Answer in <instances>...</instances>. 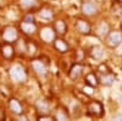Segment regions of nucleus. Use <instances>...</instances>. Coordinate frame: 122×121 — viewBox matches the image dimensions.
<instances>
[{"mask_svg": "<svg viewBox=\"0 0 122 121\" xmlns=\"http://www.w3.org/2000/svg\"><path fill=\"white\" fill-rule=\"evenodd\" d=\"M106 45L110 48H117L122 43V32L120 31H110L105 37Z\"/></svg>", "mask_w": 122, "mask_h": 121, "instance_id": "f257e3e1", "label": "nucleus"}, {"mask_svg": "<svg viewBox=\"0 0 122 121\" xmlns=\"http://www.w3.org/2000/svg\"><path fill=\"white\" fill-rule=\"evenodd\" d=\"M10 76H11L12 79L17 81V82H23L27 77L25 68L21 65H14L10 68Z\"/></svg>", "mask_w": 122, "mask_h": 121, "instance_id": "f03ea898", "label": "nucleus"}, {"mask_svg": "<svg viewBox=\"0 0 122 121\" xmlns=\"http://www.w3.org/2000/svg\"><path fill=\"white\" fill-rule=\"evenodd\" d=\"M87 113L90 115V116H95V117H100L103 116V113H104V106L100 102L95 100V102H92L88 104V108H87Z\"/></svg>", "mask_w": 122, "mask_h": 121, "instance_id": "7ed1b4c3", "label": "nucleus"}, {"mask_svg": "<svg viewBox=\"0 0 122 121\" xmlns=\"http://www.w3.org/2000/svg\"><path fill=\"white\" fill-rule=\"evenodd\" d=\"M3 38H4L5 42H7V43L15 42V40L17 39V31H16V28L15 27H11V26L4 28V31H3Z\"/></svg>", "mask_w": 122, "mask_h": 121, "instance_id": "20e7f679", "label": "nucleus"}, {"mask_svg": "<svg viewBox=\"0 0 122 121\" xmlns=\"http://www.w3.org/2000/svg\"><path fill=\"white\" fill-rule=\"evenodd\" d=\"M30 65H32V68L36 71V74H38L40 76H44L48 72V67L42 60H33Z\"/></svg>", "mask_w": 122, "mask_h": 121, "instance_id": "39448f33", "label": "nucleus"}, {"mask_svg": "<svg viewBox=\"0 0 122 121\" xmlns=\"http://www.w3.org/2000/svg\"><path fill=\"white\" fill-rule=\"evenodd\" d=\"M76 28H77V31L82 34H89L90 31H92V26L89 25L88 21H86V20H77Z\"/></svg>", "mask_w": 122, "mask_h": 121, "instance_id": "423d86ee", "label": "nucleus"}, {"mask_svg": "<svg viewBox=\"0 0 122 121\" xmlns=\"http://www.w3.org/2000/svg\"><path fill=\"white\" fill-rule=\"evenodd\" d=\"M82 14L86 15V16H92L97 12V5L93 3V1H86L82 4Z\"/></svg>", "mask_w": 122, "mask_h": 121, "instance_id": "0eeeda50", "label": "nucleus"}, {"mask_svg": "<svg viewBox=\"0 0 122 121\" xmlns=\"http://www.w3.org/2000/svg\"><path fill=\"white\" fill-rule=\"evenodd\" d=\"M54 48L57 50L59 53H61V54L67 53V52H68V49H70L67 42H66V40H64V39H61V38H56V39H54Z\"/></svg>", "mask_w": 122, "mask_h": 121, "instance_id": "6e6552de", "label": "nucleus"}, {"mask_svg": "<svg viewBox=\"0 0 122 121\" xmlns=\"http://www.w3.org/2000/svg\"><path fill=\"white\" fill-rule=\"evenodd\" d=\"M40 38H42L44 42L49 43V42H54L55 39V31H53L51 28L49 27H45L42 29V32H40Z\"/></svg>", "mask_w": 122, "mask_h": 121, "instance_id": "1a4fd4ad", "label": "nucleus"}, {"mask_svg": "<svg viewBox=\"0 0 122 121\" xmlns=\"http://www.w3.org/2000/svg\"><path fill=\"white\" fill-rule=\"evenodd\" d=\"M115 81V75L112 72H106V74H101L100 78H99V82L105 86V87H110L111 84L114 83Z\"/></svg>", "mask_w": 122, "mask_h": 121, "instance_id": "9d476101", "label": "nucleus"}, {"mask_svg": "<svg viewBox=\"0 0 122 121\" xmlns=\"http://www.w3.org/2000/svg\"><path fill=\"white\" fill-rule=\"evenodd\" d=\"M82 71H83V66L81 65L79 63L73 64L72 66H71L70 71H68V77H70L71 79H76V78L79 77V75L82 74Z\"/></svg>", "mask_w": 122, "mask_h": 121, "instance_id": "9b49d317", "label": "nucleus"}, {"mask_svg": "<svg viewBox=\"0 0 122 121\" xmlns=\"http://www.w3.org/2000/svg\"><path fill=\"white\" fill-rule=\"evenodd\" d=\"M0 52H1V55H3L5 59H11V58L14 56V54H15V49H14V47H12L11 43H7V42H6V44H4V45L1 47Z\"/></svg>", "mask_w": 122, "mask_h": 121, "instance_id": "f8f14e48", "label": "nucleus"}, {"mask_svg": "<svg viewBox=\"0 0 122 121\" xmlns=\"http://www.w3.org/2000/svg\"><path fill=\"white\" fill-rule=\"evenodd\" d=\"M9 108H10V110H11L12 113H15V114H17V115H21V114H22V105H21V103H20L17 99H15V98L10 99Z\"/></svg>", "mask_w": 122, "mask_h": 121, "instance_id": "ddd939ff", "label": "nucleus"}, {"mask_svg": "<svg viewBox=\"0 0 122 121\" xmlns=\"http://www.w3.org/2000/svg\"><path fill=\"white\" fill-rule=\"evenodd\" d=\"M54 31L60 36H64L67 32V26L62 20H57V21L54 22Z\"/></svg>", "mask_w": 122, "mask_h": 121, "instance_id": "4468645a", "label": "nucleus"}, {"mask_svg": "<svg viewBox=\"0 0 122 121\" xmlns=\"http://www.w3.org/2000/svg\"><path fill=\"white\" fill-rule=\"evenodd\" d=\"M36 25L33 22H26V21H22L21 22V31L26 34H33L36 32Z\"/></svg>", "mask_w": 122, "mask_h": 121, "instance_id": "2eb2a0df", "label": "nucleus"}, {"mask_svg": "<svg viewBox=\"0 0 122 121\" xmlns=\"http://www.w3.org/2000/svg\"><path fill=\"white\" fill-rule=\"evenodd\" d=\"M90 55H92V58L95 59V60L103 59V56H104L103 48H101L100 45H94V47H92V49H90Z\"/></svg>", "mask_w": 122, "mask_h": 121, "instance_id": "dca6fc26", "label": "nucleus"}, {"mask_svg": "<svg viewBox=\"0 0 122 121\" xmlns=\"http://www.w3.org/2000/svg\"><path fill=\"white\" fill-rule=\"evenodd\" d=\"M110 32V29H109V25L105 22V21H101L97 28V34L99 37H106L107 33Z\"/></svg>", "mask_w": 122, "mask_h": 121, "instance_id": "f3484780", "label": "nucleus"}, {"mask_svg": "<svg viewBox=\"0 0 122 121\" xmlns=\"http://www.w3.org/2000/svg\"><path fill=\"white\" fill-rule=\"evenodd\" d=\"M84 81H86V84H89V86H92V87H97L98 83H99L98 77H97L95 74H93V72L87 74V76L84 77Z\"/></svg>", "mask_w": 122, "mask_h": 121, "instance_id": "a211bd4d", "label": "nucleus"}, {"mask_svg": "<svg viewBox=\"0 0 122 121\" xmlns=\"http://www.w3.org/2000/svg\"><path fill=\"white\" fill-rule=\"evenodd\" d=\"M36 108H37V111L39 113V115H43L48 113V109H49V104L45 102V100H38L36 103Z\"/></svg>", "mask_w": 122, "mask_h": 121, "instance_id": "6ab92c4d", "label": "nucleus"}, {"mask_svg": "<svg viewBox=\"0 0 122 121\" xmlns=\"http://www.w3.org/2000/svg\"><path fill=\"white\" fill-rule=\"evenodd\" d=\"M39 17H42V18H44V20H50L53 17V11L50 9H42L39 11Z\"/></svg>", "mask_w": 122, "mask_h": 121, "instance_id": "aec40b11", "label": "nucleus"}, {"mask_svg": "<svg viewBox=\"0 0 122 121\" xmlns=\"http://www.w3.org/2000/svg\"><path fill=\"white\" fill-rule=\"evenodd\" d=\"M38 4L37 0H21V6L25 9H33Z\"/></svg>", "mask_w": 122, "mask_h": 121, "instance_id": "412c9836", "label": "nucleus"}, {"mask_svg": "<svg viewBox=\"0 0 122 121\" xmlns=\"http://www.w3.org/2000/svg\"><path fill=\"white\" fill-rule=\"evenodd\" d=\"M111 11H112V15L116 17H122V5H120L118 3L114 4L112 7H111Z\"/></svg>", "mask_w": 122, "mask_h": 121, "instance_id": "4be33fe9", "label": "nucleus"}, {"mask_svg": "<svg viewBox=\"0 0 122 121\" xmlns=\"http://www.w3.org/2000/svg\"><path fill=\"white\" fill-rule=\"evenodd\" d=\"M54 117H55L56 120H59V121H64V120H67L68 116H67V114H66L65 111H62V110H57Z\"/></svg>", "mask_w": 122, "mask_h": 121, "instance_id": "5701e85b", "label": "nucleus"}, {"mask_svg": "<svg viewBox=\"0 0 122 121\" xmlns=\"http://www.w3.org/2000/svg\"><path fill=\"white\" fill-rule=\"evenodd\" d=\"M98 71H99L100 74H106V72H110V70H109V67H107L105 64H100V65L98 66Z\"/></svg>", "mask_w": 122, "mask_h": 121, "instance_id": "b1692460", "label": "nucleus"}, {"mask_svg": "<svg viewBox=\"0 0 122 121\" xmlns=\"http://www.w3.org/2000/svg\"><path fill=\"white\" fill-rule=\"evenodd\" d=\"M93 88H94V87H92V86H89V84H86V86L83 87V92H84L86 94H88V95H92V94H93Z\"/></svg>", "mask_w": 122, "mask_h": 121, "instance_id": "393cba45", "label": "nucleus"}, {"mask_svg": "<svg viewBox=\"0 0 122 121\" xmlns=\"http://www.w3.org/2000/svg\"><path fill=\"white\" fill-rule=\"evenodd\" d=\"M55 117H53V116H50V115H46V114H43V115H39L38 116V120H40V121H50V120H54Z\"/></svg>", "mask_w": 122, "mask_h": 121, "instance_id": "a878e982", "label": "nucleus"}, {"mask_svg": "<svg viewBox=\"0 0 122 121\" xmlns=\"http://www.w3.org/2000/svg\"><path fill=\"white\" fill-rule=\"evenodd\" d=\"M23 21H26V22H34V20H33V16H32V15H27V16L25 17Z\"/></svg>", "mask_w": 122, "mask_h": 121, "instance_id": "bb28decb", "label": "nucleus"}, {"mask_svg": "<svg viewBox=\"0 0 122 121\" xmlns=\"http://www.w3.org/2000/svg\"><path fill=\"white\" fill-rule=\"evenodd\" d=\"M114 120H122V115H121V114L114 115Z\"/></svg>", "mask_w": 122, "mask_h": 121, "instance_id": "cd10ccee", "label": "nucleus"}, {"mask_svg": "<svg viewBox=\"0 0 122 121\" xmlns=\"http://www.w3.org/2000/svg\"><path fill=\"white\" fill-rule=\"evenodd\" d=\"M4 117H5L4 116V113H3V110L0 109V120H4Z\"/></svg>", "mask_w": 122, "mask_h": 121, "instance_id": "c85d7f7f", "label": "nucleus"}, {"mask_svg": "<svg viewBox=\"0 0 122 121\" xmlns=\"http://www.w3.org/2000/svg\"><path fill=\"white\" fill-rule=\"evenodd\" d=\"M116 1H118V3H122V0H116Z\"/></svg>", "mask_w": 122, "mask_h": 121, "instance_id": "c756f323", "label": "nucleus"}]
</instances>
